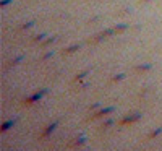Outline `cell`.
I'll return each mask as SVG.
<instances>
[{"mask_svg":"<svg viewBox=\"0 0 162 151\" xmlns=\"http://www.w3.org/2000/svg\"><path fill=\"white\" fill-rule=\"evenodd\" d=\"M11 2L13 0H0V7H7V5H10Z\"/></svg>","mask_w":162,"mask_h":151,"instance_id":"e0dca14e","label":"cell"},{"mask_svg":"<svg viewBox=\"0 0 162 151\" xmlns=\"http://www.w3.org/2000/svg\"><path fill=\"white\" fill-rule=\"evenodd\" d=\"M47 94V89H41V91H37V93H34L33 96H29V98H26L24 99V104H34V102H37V101H41V99L44 98Z\"/></svg>","mask_w":162,"mask_h":151,"instance_id":"7a4b0ae2","label":"cell"},{"mask_svg":"<svg viewBox=\"0 0 162 151\" xmlns=\"http://www.w3.org/2000/svg\"><path fill=\"white\" fill-rule=\"evenodd\" d=\"M16 124V119H10V120H7V122H3V125H2V128H0V132H7V130H10V128L13 127V125Z\"/></svg>","mask_w":162,"mask_h":151,"instance_id":"8992f818","label":"cell"},{"mask_svg":"<svg viewBox=\"0 0 162 151\" xmlns=\"http://www.w3.org/2000/svg\"><path fill=\"white\" fill-rule=\"evenodd\" d=\"M87 73H89V70H84V72H81V73H78V75L75 76V81H78V80H83V78H84V76L87 75Z\"/></svg>","mask_w":162,"mask_h":151,"instance_id":"9a60e30c","label":"cell"},{"mask_svg":"<svg viewBox=\"0 0 162 151\" xmlns=\"http://www.w3.org/2000/svg\"><path fill=\"white\" fill-rule=\"evenodd\" d=\"M110 125H113V119H107L106 122H102V125H100V130H107Z\"/></svg>","mask_w":162,"mask_h":151,"instance_id":"7c38bea8","label":"cell"},{"mask_svg":"<svg viewBox=\"0 0 162 151\" xmlns=\"http://www.w3.org/2000/svg\"><path fill=\"white\" fill-rule=\"evenodd\" d=\"M112 34H115V29H106V31L99 33L97 36L94 37V42H99V41H102V39H107V37L112 36Z\"/></svg>","mask_w":162,"mask_h":151,"instance_id":"277c9868","label":"cell"},{"mask_svg":"<svg viewBox=\"0 0 162 151\" xmlns=\"http://www.w3.org/2000/svg\"><path fill=\"white\" fill-rule=\"evenodd\" d=\"M57 37L55 36H52V37H47V39H44L42 41V47H47V46H50V44H54Z\"/></svg>","mask_w":162,"mask_h":151,"instance_id":"4fadbf2b","label":"cell"},{"mask_svg":"<svg viewBox=\"0 0 162 151\" xmlns=\"http://www.w3.org/2000/svg\"><path fill=\"white\" fill-rule=\"evenodd\" d=\"M148 2H151V0H139V3H148Z\"/></svg>","mask_w":162,"mask_h":151,"instance_id":"44dd1931","label":"cell"},{"mask_svg":"<svg viewBox=\"0 0 162 151\" xmlns=\"http://www.w3.org/2000/svg\"><path fill=\"white\" fill-rule=\"evenodd\" d=\"M125 78H126L125 73H120V75H115V76H113L112 81H113V83H117V81H122V80H125Z\"/></svg>","mask_w":162,"mask_h":151,"instance_id":"5bb4252c","label":"cell"},{"mask_svg":"<svg viewBox=\"0 0 162 151\" xmlns=\"http://www.w3.org/2000/svg\"><path fill=\"white\" fill-rule=\"evenodd\" d=\"M162 133V127H159V128H156V130H152L149 135H148V138H149V140H152V138H156V137H159Z\"/></svg>","mask_w":162,"mask_h":151,"instance_id":"9c48e42d","label":"cell"},{"mask_svg":"<svg viewBox=\"0 0 162 151\" xmlns=\"http://www.w3.org/2000/svg\"><path fill=\"white\" fill-rule=\"evenodd\" d=\"M33 24H34L33 21H29V23H26V24H23V26H21V29H28V28H31Z\"/></svg>","mask_w":162,"mask_h":151,"instance_id":"ac0fdd59","label":"cell"},{"mask_svg":"<svg viewBox=\"0 0 162 151\" xmlns=\"http://www.w3.org/2000/svg\"><path fill=\"white\" fill-rule=\"evenodd\" d=\"M143 117V114H139V112H135V114H130V115H126V117H123L120 120V125H128V124H135V122H138V120H141Z\"/></svg>","mask_w":162,"mask_h":151,"instance_id":"3957f363","label":"cell"},{"mask_svg":"<svg viewBox=\"0 0 162 151\" xmlns=\"http://www.w3.org/2000/svg\"><path fill=\"white\" fill-rule=\"evenodd\" d=\"M99 107H100V104H94V106H91V107H89V111H97Z\"/></svg>","mask_w":162,"mask_h":151,"instance_id":"ffe728a7","label":"cell"},{"mask_svg":"<svg viewBox=\"0 0 162 151\" xmlns=\"http://www.w3.org/2000/svg\"><path fill=\"white\" fill-rule=\"evenodd\" d=\"M44 39H46V34H39V36H36V37L33 39V42H41V41H44Z\"/></svg>","mask_w":162,"mask_h":151,"instance_id":"2e32d148","label":"cell"},{"mask_svg":"<svg viewBox=\"0 0 162 151\" xmlns=\"http://www.w3.org/2000/svg\"><path fill=\"white\" fill-rule=\"evenodd\" d=\"M80 49H81V46H80V44H73V46H70L63 54H65V55H68V54H75V52H78Z\"/></svg>","mask_w":162,"mask_h":151,"instance_id":"52a82bcc","label":"cell"},{"mask_svg":"<svg viewBox=\"0 0 162 151\" xmlns=\"http://www.w3.org/2000/svg\"><path fill=\"white\" fill-rule=\"evenodd\" d=\"M55 127H57V122H54V124H50V125H47V128L42 132V135H41V138H49V135L52 132L55 130Z\"/></svg>","mask_w":162,"mask_h":151,"instance_id":"5b68a950","label":"cell"},{"mask_svg":"<svg viewBox=\"0 0 162 151\" xmlns=\"http://www.w3.org/2000/svg\"><path fill=\"white\" fill-rule=\"evenodd\" d=\"M75 140H76V141H73V146H81V145H84V143H86V138L83 137V135H81V137H78V138H75Z\"/></svg>","mask_w":162,"mask_h":151,"instance_id":"8fae6325","label":"cell"},{"mask_svg":"<svg viewBox=\"0 0 162 151\" xmlns=\"http://www.w3.org/2000/svg\"><path fill=\"white\" fill-rule=\"evenodd\" d=\"M151 68H152L151 63H143V65H136V67H135V70H136V72H149Z\"/></svg>","mask_w":162,"mask_h":151,"instance_id":"ba28073f","label":"cell"},{"mask_svg":"<svg viewBox=\"0 0 162 151\" xmlns=\"http://www.w3.org/2000/svg\"><path fill=\"white\" fill-rule=\"evenodd\" d=\"M113 111H115V107H113V106H109V107H99V109L89 117V120H96V119L107 117V115H109V114H112Z\"/></svg>","mask_w":162,"mask_h":151,"instance_id":"6da1fadb","label":"cell"},{"mask_svg":"<svg viewBox=\"0 0 162 151\" xmlns=\"http://www.w3.org/2000/svg\"><path fill=\"white\" fill-rule=\"evenodd\" d=\"M52 55H54L52 52H47V54H46V55H44V57H42V60H47V59H50Z\"/></svg>","mask_w":162,"mask_h":151,"instance_id":"d6986e66","label":"cell"},{"mask_svg":"<svg viewBox=\"0 0 162 151\" xmlns=\"http://www.w3.org/2000/svg\"><path fill=\"white\" fill-rule=\"evenodd\" d=\"M113 29H115V33H117V34H122L123 31H126V29H128V24H117V26L113 28Z\"/></svg>","mask_w":162,"mask_h":151,"instance_id":"30bf717a","label":"cell"}]
</instances>
